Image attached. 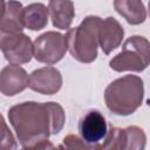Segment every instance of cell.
I'll return each mask as SVG.
<instances>
[{
    "label": "cell",
    "mask_w": 150,
    "mask_h": 150,
    "mask_svg": "<svg viewBox=\"0 0 150 150\" xmlns=\"http://www.w3.org/2000/svg\"><path fill=\"white\" fill-rule=\"evenodd\" d=\"M114 8L130 25H141L146 19V9L142 0H114Z\"/></svg>",
    "instance_id": "14"
},
{
    "label": "cell",
    "mask_w": 150,
    "mask_h": 150,
    "mask_svg": "<svg viewBox=\"0 0 150 150\" xmlns=\"http://www.w3.org/2000/svg\"><path fill=\"white\" fill-rule=\"evenodd\" d=\"M49 9L40 2H34L25 7L23 21L25 27L30 30H41L48 23Z\"/></svg>",
    "instance_id": "15"
},
{
    "label": "cell",
    "mask_w": 150,
    "mask_h": 150,
    "mask_svg": "<svg viewBox=\"0 0 150 150\" xmlns=\"http://www.w3.org/2000/svg\"><path fill=\"white\" fill-rule=\"evenodd\" d=\"M63 145L68 149H90V146L79 136L68 135L63 138Z\"/></svg>",
    "instance_id": "16"
},
{
    "label": "cell",
    "mask_w": 150,
    "mask_h": 150,
    "mask_svg": "<svg viewBox=\"0 0 150 150\" xmlns=\"http://www.w3.org/2000/svg\"><path fill=\"white\" fill-rule=\"evenodd\" d=\"M124 29L122 25L111 16L102 20L98 32V41L102 52L109 55L112 50H115L123 40Z\"/></svg>",
    "instance_id": "11"
},
{
    "label": "cell",
    "mask_w": 150,
    "mask_h": 150,
    "mask_svg": "<svg viewBox=\"0 0 150 150\" xmlns=\"http://www.w3.org/2000/svg\"><path fill=\"white\" fill-rule=\"evenodd\" d=\"M148 6H149V16H150V0H149V5Z\"/></svg>",
    "instance_id": "18"
},
{
    "label": "cell",
    "mask_w": 150,
    "mask_h": 150,
    "mask_svg": "<svg viewBox=\"0 0 150 150\" xmlns=\"http://www.w3.org/2000/svg\"><path fill=\"white\" fill-rule=\"evenodd\" d=\"M146 136L142 128L130 125L127 128L111 127L101 144V149H128L143 150L145 148Z\"/></svg>",
    "instance_id": "7"
},
{
    "label": "cell",
    "mask_w": 150,
    "mask_h": 150,
    "mask_svg": "<svg viewBox=\"0 0 150 150\" xmlns=\"http://www.w3.org/2000/svg\"><path fill=\"white\" fill-rule=\"evenodd\" d=\"M8 121L23 149H53L50 135L59 134L66 122L63 108L56 102H22L8 110Z\"/></svg>",
    "instance_id": "1"
},
{
    "label": "cell",
    "mask_w": 150,
    "mask_h": 150,
    "mask_svg": "<svg viewBox=\"0 0 150 150\" xmlns=\"http://www.w3.org/2000/svg\"><path fill=\"white\" fill-rule=\"evenodd\" d=\"M4 9L1 15L0 30L1 33H21L25 27L22 4L16 0L2 1Z\"/></svg>",
    "instance_id": "12"
},
{
    "label": "cell",
    "mask_w": 150,
    "mask_h": 150,
    "mask_svg": "<svg viewBox=\"0 0 150 150\" xmlns=\"http://www.w3.org/2000/svg\"><path fill=\"white\" fill-rule=\"evenodd\" d=\"M29 84L27 71L18 66L9 64L2 68L0 73V91L5 96H14L23 91Z\"/></svg>",
    "instance_id": "10"
},
{
    "label": "cell",
    "mask_w": 150,
    "mask_h": 150,
    "mask_svg": "<svg viewBox=\"0 0 150 150\" xmlns=\"http://www.w3.org/2000/svg\"><path fill=\"white\" fill-rule=\"evenodd\" d=\"M68 50L67 36L59 32H46L34 40V57L38 62L55 64Z\"/></svg>",
    "instance_id": "5"
},
{
    "label": "cell",
    "mask_w": 150,
    "mask_h": 150,
    "mask_svg": "<svg viewBox=\"0 0 150 150\" xmlns=\"http://www.w3.org/2000/svg\"><path fill=\"white\" fill-rule=\"evenodd\" d=\"M48 9L54 27L63 30L69 29L75 18V9L71 0H49Z\"/></svg>",
    "instance_id": "13"
},
{
    "label": "cell",
    "mask_w": 150,
    "mask_h": 150,
    "mask_svg": "<svg viewBox=\"0 0 150 150\" xmlns=\"http://www.w3.org/2000/svg\"><path fill=\"white\" fill-rule=\"evenodd\" d=\"M79 134L90 149H101V144L108 134V125L103 114L98 110L87 111L79 121Z\"/></svg>",
    "instance_id": "8"
},
{
    "label": "cell",
    "mask_w": 150,
    "mask_h": 150,
    "mask_svg": "<svg viewBox=\"0 0 150 150\" xmlns=\"http://www.w3.org/2000/svg\"><path fill=\"white\" fill-rule=\"evenodd\" d=\"M4 132H2V137H1V148L4 149H12V148H16L14 137L11 132V130H8L6 122L4 121Z\"/></svg>",
    "instance_id": "17"
},
{
    "label": "cell",
    "mask_w": 150,
    "mask_h": 150,
    "mask_svg": "<svg viewBox=\"0 0 150 150\" xmlns=\"http://www.w3.org/2000/svg\"><path fill=\"white\" fill-rule=\"evenodd\" d=\"M150 64V42L141 35H132L125 40L122 50L115 55L109 66L112 70L122 71H143Z\"/></svg>",
    "instance_id": "4"
},
{
    "label": "cell",
    "mask_w": 150,
    "mask_h": 150,
    "mask_svg": "<svg viewBox=\"0 0 150 150\" xmlns=\"http://www.w3.org/2000/svg\"><path fill=\"white\" fill-rule=\"evenodd\" d=\"M28 87L42 95H54L62 87V75L54 67L39 68L30 73Z\"/></svg>",
    "instance_id": "9"
},
{
    "label": "cell",
    "mask_w": 150,
    "mask_h": 150,
    "mask_svg": "<svg viewBox=\"0 0 150 150\" xmlns=\"http://www.w3.org/2000/svg\"><path fill=\"white\" fill-rule=\"evenodd\" d=\"M0 47L5 59L11 64L28 63L34 56V42L21 33H1Z\"/></svg>",
    "instance_id": "6"
},
{
    "label": "cell",
    "mask_w": 150,
    "mask_h": 150,
    "mask_svg": "<svg viewBox=\"0 0 150 150\" xmlns=\"http://www.w3.org/2000/svg\"><path fill=\"white\" fill-rule=\"evenodd\" d=\"M143 80L136 75H125L114 80L104 90L107 108L115 115L134 114L143 103Z\"/></svg>",
    "instance_id": "2"
},
{
    "label": "cell",
    "mask_w": 150,
    "mask_h": 150,
    "mask_svg": "<svg viewBox=\"0 0 150 150\" xmlns=\"http://www.w3.org/2000/svg\"><path fill=\"white\" fill-rule=\"evenodd\" d=\"M101 22L102 19L100 16L89 15L77 27L68 29L66 34L68 50L79 62L90 63L96 60Z\"/></svg>",
    "instance_id": "3"
}]
</instances>
